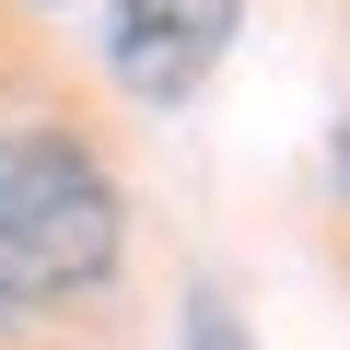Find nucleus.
<instances>
[{
  "label": "nucleus",
  "instance_id": "1",
  "mask_svg": "<svg viewBox=\"0 0 350 350\" xmlns=\"http://www.w3.org/2000/svg\"><path fill=\"white\" fill-rule=\"evenodd\" d=\"M117 269V187L70 129H0V304H70Z\"/></svg>",
  "mask_w": 350,
  "mask_h": 350
},
{
  "label": "nucleus",
  "instance_id": "2",
  "mask_svg": "<svg viewBox=\"0 0 350 350\" xmlns=\"http://www.w3.org/2000/svg\"><path fill=\"white\" fill-rule=\"evenodd\" d=\"M234 47V0H105V70L140 94V105H175L199 94Z\"/></svg>",
  "mask_w": 350,
  "mask_h": 350
},
{
  "label": "nucleus",
  "instance_id": "3",
  "mask_svg": "<svg viewBox=\"0 0 350 350\" xmlns=\"http://www.w3.org/2000/svg\"><path fill=\"white\" fill-rule=\"evenodd\" d=\"M187 350H245V327H234V304H222V292H199V304H187Z\"/></svg>",
  "mask_w": 350,
  "mask_h": 350
}]
</instances>
